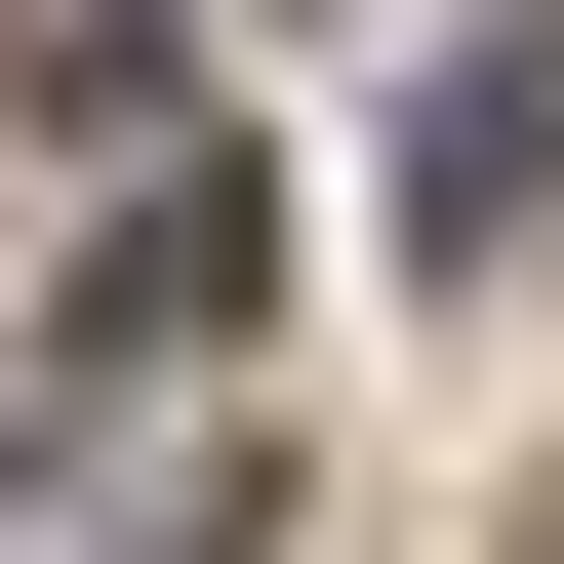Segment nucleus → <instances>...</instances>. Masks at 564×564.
<instances>
[{"label":"nucleus","mask_w":564,"mask_h":564,"mask_svg":"<svg viewBox=\"0 0 564 564\" xmlns=\"http://www.w3.org/2000/svg\"><path fill=\"white\" fill-rule=\"evenodd\" d=\"M524 202H564V0H484V41H444V82H403V242H524Z\"/></svg>","instance_id":"f257e3e1"},{"label":"nucleus","mask_w":564,"mask_h":564,"mask_svg":"<svg viewBox=\"0 0 564 564\" xmlns=\"http://www.w3.org/2000/svg\"><path fill=\"white\" fill-rule=\"evenodd\" d=\"M242 282H282V202H242V162H121V242H82V364H202Z\"/></svg>","instance_id":"f03ea898"},{"label":"nucleus","mask_w":564,"mask_h":564,"mask_svg":"<svg viewBox=\"0 0 564 564\" xmlns=\"http://www.w3.org/2000/svg\"><path fill=\"white\" fill-rule=\"evenodd\" d=\"M524 564H564V524H524Z\"/></svg>","instance_id":"7ed1b4c3"}]
</instances>
